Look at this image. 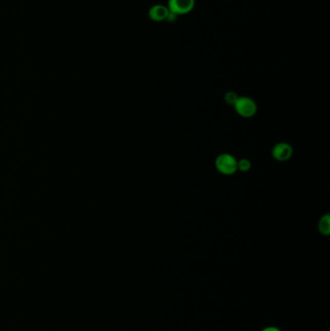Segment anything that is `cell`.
<instances>
[{"mask_svg":"<svg viewBox=\"0 0 330 331\" xmlns=\"http://www.w3.org/2000/svg\"><path fill=\"white\" fill-rule=\"evenodd\" d=\"M262 331H281L280 329H278V328H276V327H267V328H265V329H263Z\"/></svg>","mask_w":330,"mask_h":331,"instance_id":"9","label":"cell"},{"mask_svg":"<svg viewBox=\"0 0 330 331\" xmlns=\"http://www.w3.org/2000/svg\"><path fill=\"white\" fill-rule=\"evenodd\" d=\"M215 166L218 172L224 175H232L237 172V160L229 153L220 154L216 158Z\"/></svg>","mask_w":330,"mask_h":331,"instance_id":"1","label":"cell"},{"mask_svg":"<svg viewBox=\"0 0 330 331\" xmlns=\"http://www.w3.org/2000/svg\"><path fill=\"white\" fill-rule=\"evenodd\" d=\"M234 107L236 113L245 118L254 116L258 110L256 102L249 97H238Z\"/></svg>","mask_w":330,"mask_h":331,"instance_id":"2","label":"cell"},{"mask_svg":"<svg viewBox=\"0 0 330 331\" xmlns=\"http://www.w3.org/2000/svg\"><path fill=\"white\" fill-rule=\"evenodd\" d=\"M319 231L322 235H327L330 234V216L329 214H325L322 216L319 222Z\"/></svg>","mask_w":330,"mask_h":331,"instance_id":"6","label":"cell"},{"mask_svg":"<svg viewBox=\"0 0 330 331\" xmlns=\"http://www.w3.org/2000/svg\"><path fill=\"white\" fill-rule=\"evenodd\" d=\"M195 6V0H169L168 9L176 16L191 12Z\"/></svg>","mask_w":330,"mask_h":331,"instance_id":"3","label":"cell"},{"mask_svg":"<svg viewBox=\"0 0 330 331\" xmlns=\"http://www.w3.org/2000/svg\"><path fill=\"white\" fill-rule=\"evenodd\" d=\"M294 154V149L291 144L287 142H279L272 149V156L280 162H285L290 160Z\"/></svg>","mask_w":330,"mask_h":331,"instance_id":"4","label":"cell"},{"mask_svg":"<svg viewBox=\"0 0 330 331\" xmlns=\"http://www.w3.org/2000/svg\"><path fill=\"white\" fill-rule=\"evenodd\" d=\"M251 169V162L248 159H241L239 161H237V170L242 172V173H246Z\"/></svg>","mask_w":330,"mask_h":331,"instance_id":"7","label":"cell"},{"mask_svg":"<svg viewBox=\"0 0 330 331\" xmlns=\"http://www.w3.org/2000/svg\"><path fill=\"white\" fill-rule=\"evenodd\" d=\"M169 13H170V11L167 6L157 4L149 9L148 16L154 22H162V20H165Z\"/></svg>","mask_w":330,"mask_h":331,"instance_id":"5","label":"cell"},{"mask_svg":"<svg viewBox=\"0 0 330 331\" xmlns=\"http://www.w3.org/2000/svg\"><path fill=\"white\" fill-rule=\"evenodd\" d=\"M237 99H238V95L235 92H234V91H230V92H228L226 95H225V102L228 105L234 106L235 104V102L237 101Z\"/></svg>","mask_w":330,"mask_h":331,"instance_id":"8","label":"cell"}]
</instances>
